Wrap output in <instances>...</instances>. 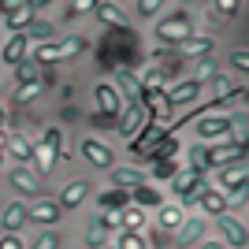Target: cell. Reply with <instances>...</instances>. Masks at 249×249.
Returning a JSON list of instances; mask_svg holds the SVG:
<instances>
[{"instance_id": "obj_11", "label": "cell", "mask_w": 249, "mask_h": 249, "mask_svg": "<svg viewBox=\"0 0 249 249\" xmlns=\"http://www.w3.org/2000/svg\"><path fill=\"white\" fill-rule=\"evenodd\" d=\"M212 49H216V41H212V37H197V34H190L186 41L171 45V52H175V56H208Z\"/></svg>"}, {"instance_id": "obj_26", "label": "cell", "mask_w": 249, "mask_h": 249, "mask_svg": "<svg viewBox=\"0 0 249 249\" xmlns=\"http://www.w3.org/2000/svg\"><path fill=\"white\" fill-rule=\"evenodd\" d=\"M197 205L205 208L208 216H216V219H219V216H227V201H223V194H216V190H205V197H201Z\"/></svg>"}, {"instance_id": "obj_10", "label": "cell", "mask_w": 249, "mask_h": 249, "mask_svg": "<svg viewBox=\"0 0 249 249\" xmlns=\"http://www.w3.org/2000/svg\"><path fill=\"white\" fill-rule=\"evenodd\" d=\"M216 227H219V234L231 242L234 249H246V242H249V234H246V223L242 219H231V216H219L216 219Z\"/></svg>"}, {"instance_id": "obj_22", "label": "cell", "mask_w": 249, "mask_h": 249, "mask_svg": "<svg viewBox=\"0 0 249 249\" xmlns=\"http://www.w3.org/2000/svg\"><path fill=\"white\" fill-rule=\"evenodd\" d=\"M201 234H205V219H190V223H182V227H178L175 246H178V249H186V246H194Z\"/></svg>"}, {"instance_id": "obj_3", "label": "cell", "mask_w": 249, "mask_h": 249, "mask_svg": "<svg viewBox=\"0 0 249 249\" xmlns=\"http://www.w3.org/2000/svg\"><path fill=\"white\" fill-rule=\"evenodd\" d=\"M145 123H153L149 112H145V104H126L123 112H119V123H115V126H119V134H123V138H134Z\"/></svg>"}, {"instance_id": "obj_49", "label": "cell", "mask_w": 249, "mask_h": 249, "mask_svg": "<svg viewBox=\"0 0 249 249\" xmlns=\"http://www.w3.org/2000/svg\"><path fill=\"white\" fill-rule=\"evenodd\" d=\"M0 164H4V149H0Z\"/></svg>"}, {"instance_id": "obj_33", "label": "cell", "mask_w": 249, "mask_h": 249, "mask_svg": "<svg viewBox=\"0 0 249 249\" xmlns=\"http://www.w3.org/2000/svg\"><path fill=\"white\" fill-rule=\"evenodd\" d=\"M115 249H145V234L142 231H123L115 238Z\"/></svg>"}, {"instance_id": "obj_7", "label": "cell", "mask_w": 249, "mask_h": 249, "mask_svg": "<svg viewBox=\"0 0 249 249\" xmlns=\"http://www.w3.org/2000/svg\"><path fill=\"white\" fill-rule=\"evenodd\" d=\"M138 186H149L145 182V171H138V167H112V190H138Z\"/></svg>"}, {"instance_id": "obj_43", "label": "cell", "mask_w": 249, "mask_h": 249, "mask_svg": "<svg viewBox=\"0 0 249 249\" xmlns=\"http://www.w3.org/2000/svg\"><path fill=\"white\" fill-rule=\"evenodd\" d=\"M89 123H93V126H104V130H112V126H115V119H108V115L93 112V115H89Z\"/></svg>"}, {"instance_id": "obj_40", "label": "cell", "mask_w": 249, "mask_h": 249, "mask_svg": "<svg viewBox=\"0 0 249 249\" xmlns=\"http://www.w3.org/2000/svg\"><path fill=\"white\" fill-rule=\"evenodd\" d=\"M86 11H93V0H74L71 8H67V19H74V15H86Z\"/></svg>"}, {"instance_id": "obj_35", "label": "cell", "mask_w": 249, "mask_h": 249, "mask_svg": "<svg viewBox=\"0 0 249 249\" xmlns=\"http://www.w3.org/2000/svg\"><path fill=\"white\" fill-rule=\"evenodd\" d=\"M45 149H52V153L60 156V149H63V134H60V126H49L45 130V142H41Z\"/></svg>"}, {"instance_id": "obj_6", "label": "cell", "mask_w": 249, "mask_h": 249, "mask_svg": "<svg viewBox=\"0 0 249 249\" xmlns=\"http://www.w3.org/2000/svg\"><path fill=\"white\" fill-rule=\"evenodd\" d=\"M164 134H167V130H164L160 123H145V126H142V130H138L134 138H130V153H134L138 160H145V153H149V149H153V145H156V142H160Z\"/></svg>"}, {"instance_id": "obj_37", "label": "cell", "mask_w": 249, "mask_h": 249, "mask_svg": "<svg viewBox=\"0 0 249 249\" xmlns=\"http://www.w3.org/2000/svg\"><path fill=\"white\" fill-rule=\"evenodd\" d=\"M153 175H156V178H175V175H178V160H160Z\"/></svg>"}, {"instance_id": "obj_23", "label": "cell", "mask_w": 249, "mask_h": 249, "mask_svg": "<svg viewBox=\"0 0 249 249\" xmlns=\"http://www.w3.org/2000/svg\"><path fill=\"white\" fill-rule=\"evenodd\" d=\"M97 205H101L104 212H123V208H130V194H126V190H108V194L97 197Z\"/></svg>"}, {"instance_id": "obj_44", "label": "cell", "mask_w": 249, "mask_h": 249, "mask_svg": "<svg viewBox=\"0 0 249 249\" xmlns=\"http://www.w3.org/2000/svg\"><path fill=\"white\" fill-rule=\"evenodd\" d=\"M216 11H219V15H238V4H234V0H219Z\"/></svg>"}, {"instance_id": "obj_1", "label": "cell", "mask_w": 249, "mask_h": 249, "mask_svg": "<svg viewBox=\"0 0 249 249\" xmlns=\"http://www.w3.org/2000/svg\"><path fill=\"white\" fill-rule=\"evenodd\" d=\"M86 52V37L71 34V37H63V41H49L41 49L34 52V63L41 67V63H60V60H74V56H82Z\"/></svg>"}, {"instance_id": "obj_12", "label": "cell", "mask_w": 249, "mask_h": 249, "mask_svg": "<svg viewBox=\"0 0 249 249\" xmlns=\"http://www.w3.org/2000/svg\"><path fill=\"white\" fill-rule=\"evenodd\" d=\"M164 97H167V104L175 108V104H194L201 97V82H178V86H171V89H164Z\"/></svg>"}, {"instance_id": "obj_27", "label": "cell", "mask_w": 249, "mask_h": 249, "mask_svg": "<svg viewBox=\"0 0 249 249\" xmlns=\"http://www.w3.org/2000/svg\"><path fill=\"white\" fill-rule=\"evenodd\" d=\"M15 78H19V86H37L41 67H37L34 60H22V63H15Z\"/></svg>"}, {"instance_id": "obj_2", "label": "cell", "mask_w": 249, "mask_h": 249, "mask_svg": "<svg viewBox=\"0 0 249 249\" xmlns=\"http://www.w3.org/2000/svg\"><path fill=\"white\" fill-rule=\"evenodd\" d=\"M156 34H160V41H164V45H178V41H186L190 34H194V30H190V11H182V8L171 11V15H167V19L156 26Z\"/></svg>"}, {"instance_id": "obj_15", "label": "cell", "mask_w": 249, "mask_h": 249, "mask_svg": "<svg viewBox=\"0 0 249 249\" xmlns=\"http://www.w3.org/2000/svg\"><path fill=\"white\" fill-rule=\"evenodd\" d=\"M115 82L123 86V93L130 97V104H142L145 89H142V82L134 78V71H130V67H119V71H115ZM123 93H119V97H123Z\"/></svg>"}, {"instance_id": "obj_32", "label": "cell", "mask_w": 249, "mask_h": 249, "mask_svg": "<svg viewBox=\"0 0 249 249\" xmlns=\"http://www.w3.org/2000/svg\"><path fill=\"white\" fill-rule=\"evenodd\" d=\"M231 134H234L231 145H234V149H246V112H234V115H231Z\"/></svg>"}, {"instance_id": "obj_38", "label": "cell", "mask_w": 249, "mask_h": 249, "mask_svg": "<svg viewBox=\"0 0 249 249\" xmlns=\"http://www.w3.org/2000/svg\"><path fill=\"white\" fill-rule=\"evenodd\" d=\"M56 246H60V238H56L52 231H45V234H37V242H34L30 249H56Z\"/></svg>"}, {"instance_id": "obj_39", "label": "cell", "mask_w": 249, "mask_h": 249, "mask_svg": "<svg viewBox=\"0 0 249 249\" xmlns=\"http://www.w3.org/2000/svg\"><path fill=\"white\" fill-rule=\"evenodd\" d=\"M212 78H216V67H212V60H201L197 78H194V82H212Z\"/></svg>"}, {"instance_id": "obj_25", "label": "cell", "mask_w": 249, "mask_h": 249, "mask_svg": "<svg viewBox=\"0 0 249 249\" xmlns=\"http://www.w3.org/2000/svg\"><path fill=\"white\" fill-rule=\"evenodd\" d=\"M22 37H26V41L34 37V41H45V45H49L52 37H56V26H52V22H41V19H34L30 26L22 30Z\"/></svg>"}, {"instance_id": "obj_28", "label": "cell", "mask_w": 249, "mask_h": 249, "mask_svg": "<svg viewBox=\"0 0 249 249\" xmlns=\"http://www.w3.org/2000/svg\"><path fill=\"white\" fill-rule=\"evenodd\" d=\"M115 238V234H108V227H104V219L93 216L89 219V249H104V242Z\"/></svg>"}, {"instance_id": "obj_21", "label": "cell", "mask_w": 249, "mask_h": 249, "mask_svg": "<svg viewBox=\"0 0 249 249\" xmlns=\"http://www.w3.org/2000/svg\"><path fill=\"white\" fill-rule=\"evenodd\" d=\"M26 219H34V223H56L60 208H56V201H37V205L26 208Z\"/></svg>"}, {"instance_id": "obj_46", "label": "cell", "mask_w": 249, "mask_h": 249, "mask_svg": "<svg viewBox=\"0 0 249 249\" xmlns=\"http://www.w3.org/2000/svg\"><path fill=\"white\" fill-rule=\"evenodd\" d=\"M0 249H22V242L15 238V234H4V238H0Z\"/></svg>"}, {"instance_id": "obj_36", "label": "cell", "mask_w": 249, "mask_h": 249, "mask_svg": "<svg viewBox=\"0 0 249 249\" xmlns=\"http://www.w3.org/2000/svg\"><path fill=\"white\" fill-rule=\"evenodd\" d=\"M37 93H41V86H19V89H15V104H30V101H37Z\"/></svg>"}, {"instance_id": "obj_19", "label": "cell", "mask_w": 249, "mask_h": 249, "mask_svg": "<svg viewBox=\"0 0 249 249\" xmlns=\"http://www.w3.org/2000/svg\"><path fill=\"white\" fill-rule=\"evenodd\" d=\"M93 11L101 15V22H108V26H119V30H126V15L119 11V4H112V0H101V4H93Z\"/></svg>"}, {"instance_id": "obj_9", "label": "cell", "mask_w": 249, "mask_h": 249, "mask_svg": "<svg viewBox=\"0 0 249 249\" xmlns=\"http://www.w3.org/2000/svg\"><path fill=\"white\" fill-rule=\"evenodd\" d=\"M82 156H86L93 167H115L112 149L104 145V142H97V138H86V142H82Z\"/></svg>"}, {"instance_id": "obj_41", "label": "cell", "mask_w": 249, "mask_h": 249, "mask_svg": "<svg viewBox=\"0 0 249 249\" xmlns=\"http://www.w3.org/2000/svg\"><path fill=\"white\" fill-rule=\"evenodd\" d=\"M160 11V0H138V15H156Z\"/></svg>"}, {"instance_id": "obj_31", "label": "cell", "mask_w": 249, "mask_h": 249, "mask_svg": "<svg viewBox=\"0 0 249 249\" xmlns=\"http://www.w3.org/2000/svg\"><path fill=\"white\" fill-rule=\"evenodd\" d=\"M34 160H37V171H34V175L41 178V175H49V171H52L56 153H52V149H45V145H34Z\"/></svg>"}, {"instance_id": "obj_47", "label": "cell", "mask_w": 249, "mask_h": 249, "mask_svg": "<svg viewBox=\"0 0 249 249\" xmlns=\"http://www.w3.org/2000/svg\"><path fill=\"white\" fill-rule=\"evenodd\" d=\"M201 249H219V246H216V242H205V246H201Z\"/></svg>"}, {"instance_id": "obj_17", "label": "cell", "mask_w": 249, "mask_h": 249, "mask_svg": "<svg viewBox=\"0 0 249 249\" xmlns=\"http://www.w3.org/2000/svg\"><path fill=\"white\" fill-rule=\"evenodd\" d=\"M178 149H182V145H178V138H175V134H164V138H160V142L145 153V160H153V164H160V160H175Z\"/></svg>"}, {"instance_id": "obj_34", "label": "cell", "mask_w": 249, "mask_h": 249, "mask_svg": "<svg viewBox=\"0 0 249 249\" xmlns=\"http://www.w3.org/2000/svg\"><path fill=\"white\" fill-rule=\"evenodd\" d=\"M142 223H145V212H142V208H123V212H119V227L138 231Z\"/></svg>"}, {"instance_id": "obj_20", "label": "cell", "mask_w": 249, "mask_h": 249, "mask_svg": "<svg viewBox=\"0 0 249 249\" xmlns=\"http://www.w3.org/2000/svg\"><path fill=\"white\" fill-rule=\"evenodd\" d=\"M0 56H4V63H11V67L22 63V60H26V37H22V34H11L8 45L0 49Z\"/></svg>"}, {"instance_id": "obj_4", "label": "cell", "mask_w": 249, "mask_h": 249, "mask_svg": "<svg viewBox=\"0 0 249 249\" xmlns=\"http://www.w3.org/2000/svg\"><path fill=\"white\" fill-rule=\"evenodd\" d=\"M246 160H234V164L219 167V190H227V194H246Z\"/></svg>"}, {"instance_id": "obj_45", "label": "cell", "mask_w": 249, "mask_h": 249, "mask_svg": "<svg viewBox=\"0 0 249 249\" xmlns=\"http://www.w3.org/2000/svg\"><path fill=\"white\" fill-rule=\"evenodd\" d=\"M149 238H153V246H156V249H164V246H171V238H167V234H164V231H160V227H156L153 234H149Z\"/></svg>"}, {"instance_id": "obj_24", "label": "cell", "mask_w": 249, "mask_h": 249, "mask_svg": "<svg viewBox=\"0 0 249 249\" xmlns=\"http://www.w3.org/2000/svg\"><path fill=\"white\" fill-rule=\"evenodd\" d=\"M130 201H134V208H142V212H145V208H160V205H164V197H160L153 186H138L134 194H130Z\"/></svg>"}, {"instance_id": "obj_42", "label": "cell", "mask_w": 249, "mask_h": 249, "mask_svg": "<svg viewBox=\"0 0 249 249\" xmlns=\"http://www.w3.org/2000/svg\"><path fill=\"white\" fill-rule=\"evenodd\" d=\"M231 63H234L238 71H249V52H246V49H238L234 56H231Z\"/></svg>"}, {"instance_id": "obj_30", "label": "cell", "mask_w": 249, "mask_h": 249, "mask_svg": "<svg viewBox=\"0 0 249 249\" xmlns=\"http://www.w3.org/2000/svg\"><path fill=\"white\" fill-rule=\"evenodd\" d=\"M182 227V205H160V231Z\"/></svg>"}, {"instance_id": "obj_29", "label": "cell", "mask_w": 249, "mask_h": 249, "mask_svg": "<svg viewBox=\"0 0 249 249\" xmlns=\"http://www.w3.org/2000/svg\"><path fill=\"white\" fill-rule=\"evenodd\" d=\"M4 149H11V156H15V160H22V164H30V160H34V145L26 142V138H19V134L8 138V145H4Z\"/></svg>"}, {"instance_id": "obj_16", "label": "cell", "mask_w": 249, "mask_h": 249, "mask_svg": "<svg viewBox=\"0 0 249 249\" xmlns=\"http://www.w3.org/2000/svg\"><path fill=\"white\" fill-rule=\"evenodd\" d=\"M11 186L19 190V194H26V197H37V194H41V178L34 175L30 167H19V171L11 175Z\"/></svg>"}, {"instance_id": "obj_18", "label": "cell", "mask_w": 249, "mask_h": 249, "mask_svg": "<svg viewBox=\"0 0 249 249\" xmlns=\"http://www.w3.org/2000/svg\"><path fill=\"white\" fill-rule=\"evenodd\" d=\"M0 223H4V231H8V234H15V231H19L22 223H26V205H22V201H11V205L4 208Z\"/></svg>"}, {"instance_id": "obj_5", "label": "cell", "mask_w": 249, "mask_h": 249, "mask_svg": "<svg viewBox=\"0 0 249 249\" xmlns=\"http://www.w3.org/2000/svg\"><path fill=\"white\" fill-rule=\"evenodd\" d=\"M93 93H97V112L108 115V119H119V112H123V97H119V89H115L112 82H101Z\"/></svg>"}, {"instance_id": "obj_13", "label": "cell", "mask_w": 249, "mask_h": 249, "mask_svg": "<svg viewBox=\"0 0 249 249\" xmlns=\"http://www.w3.org/2000/svg\"><path fill=\"white\" fill-rule=\"evenodd\" d=\"M201 182H205V175H201V171H194V167H178V175L171 178V190H175L178 197H186V194H194Z\"/></svg>"}, {"instance_id": "obj_8", "label": "cell", "mask_w": 249, "mask_h": 249, "mask_svg": "<svg viewBox=\"0 0 249 249\" xmlns=\"http://www.w3.org/2000/svg\"><path fill=\"white\" fill-rule=\"evenodd\" d=\"M194 126H197L201 142H208V138H219L231 130V115H201V119H194Z\"/></svg>"}, {"instance_id": "obj_48", "label": "cell", "mask_w": 249, "mask_h": 249, "mask_svg": "<svg viewBox=\"0 0 249 249\" xmlns=\"http://www.w3.org/2000/svg\"><path fill=\"white\" fill-rule=\"evenodd\" d=\"M4 119H8V115H4V108H0V123H4Z\"/></svg>"}, {"instance_id": "obj_14", "label": "cell", "mask_w": 249, "mask_h": 249, "mask_svg": "<svg viewBox=\"0 0 249 249\" xmlns=\"http://www.w3.org/2000/svg\"><path fill=\"white\" fill-rule=\"evenodd\" d=\"M86 194H89V182L86 178H78V182H71V186H63V194H60V201H56V208H78L86 201Z\"/></svg>"}]
</instances>
